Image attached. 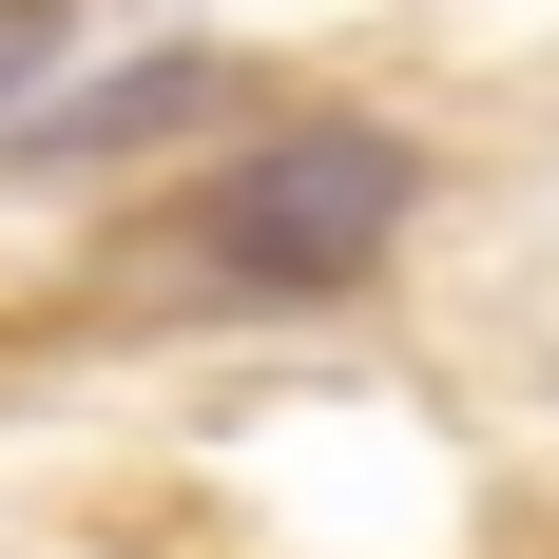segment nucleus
Returning <instances> with one entry per match:
<instances>
[{
    "label": "nucleus",
    "mask_w": 559,
    "mask_h": 559,
    "mask_svg": "<svg viewBox=\"0 0 559 559\" xmlns=\"http://www.w3.org/2000/svg\"><path fill=\"white\" fill-rule=\"evenodd\" d=\"M231 116V58L155 39V58H116V78H78V97H20L0 116V174H97V155H174V135H213Z\"/></svg>",
    "instance_id": "f03ea898"
},
{
    "label": "nucleus",
    "mask_w": 559,
    "mask_h": 559,
    "mask_svg": "<svg viewBox=\"0 0 559 559\" xmlns=\"http://www.w3.org/2000/svg\"><path fill=\"white\" fill-rule=\"evenodd\" d=\"M405 213H425V155L386 116H309V135H251L174 213V271L231 289V309H329V289H367L405 251Z\"/></svg>",
    "instance_id": "f257e3e1"
},
{
    "label": "nucleus",
    "mask_w": 559,
    "mask_h": 559,
    "mask_svg": "<svg viewBox=\"0 0 559 559\" xmlns=\"http://www.w3.org/2000/svg\"><path fill=\"white\" fill-rule=\"evenodd\" d=\"M58 58H78V0H0V116H20V97H39V78H58Z\"/></svg>",
    "instance_id": "7ed1b4c3"
}]
</instances>
